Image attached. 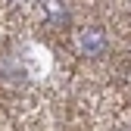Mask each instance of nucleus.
<instances>
[{"label": "nucleus", "instance_id": "2", "mask_svg": "<svg viewBox=\"0 0 131 131\" xmlns=\"http://www.w3.org/2000/svg\"><path fill=\"white\" fill-rule=\"evenodd\" d=\"M44 9H47V16H50V22H59V19H66L62 0H44Z\"/></svg>", "mask_w": 131, "mask_h": 131}, {"label": "nucleus", "instance_id": "1", "mask_svg": "<svg viewBox=\"0 0 131 131\" xmlns=\"http://www.w3.org/2000/svg\"><path fill=\"white\" fill-rule=\"evenodd\" d=\"M78 47H81V53H88V56H100L106 50V31L103 28H84L78 35Z\"/></svg>", "mask_w": 131, "mask_h": 131}]
</instances>
